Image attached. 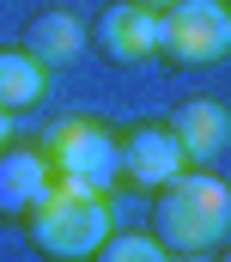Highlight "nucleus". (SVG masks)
Instances as JSON below:
<instances>
[{"mask_svg": "<svg viewBox=\"0 0 231 262\" xmlns=\"http://www.w3.org/2000/svg\"><path fill=\"white\" fill-rule=\"evenodd\" d=\"M225 232H231V183L219 171H207V165H182L158 189L152 238L171 256H195V250H219Z\"/></svg>", "mask_w": 231, "mask_h": 262, "instance_id": "f257e3e1", "label": "nucleus"}, {"mask_svg": "<svg viewBox=\"0 0 231 262\" xmlns=\"http://www.w3.org/2000/svg\"><path fill=\"white\" fill-rule=\"evenodd\" d=\"M110 201L98 189H73V183H55L49 201L25 220V238L43 262H85L104 238H110Z\"/></svg>", "mask_w": 231, "mask_h": 262, "instance_id": "f03ea898", "label": "nucleus"}, {"mask_svg": "<svg viewBox=\"0 0 231 262\" xmlns=\"http://www.w3.org/2000/svg\"><path fill=\"white\" fill-rule=\"evenodd\" d=\"M43 159H49L55 183L98 189V195L115 189V128L98 122V116H61L43 134Z\"/></svg>", "mask_w": 231, "mask_h": 262, "instance_id": "7ed1b4c3", "label": "nucleus"}, {"mask_svg": "<svg viewBox=\"0 0 231 262\" xmlns=\"http://www.w3.org/2000/svg\"><path fill=\"white\" fill-rule=\"evenodd\" d=\"M158 55L171 67H213L231 55V6L225 0H176L158 12Z\"/></svg>", "mask_w": 231, "mask_h": 262, "instance_id": "20e7f679", "label": "nucleus"}, {"mask_svg": "<svg viewBox=\"0 0 231 262\" xmlns=\"http://www.w3.org/2000/svg\"><path fill=\"white\" fill-rule=\"evenodd\" d=\"M182 165H189V159H182V146H176V134L165 128V122H134L128 134H115V177H122L128 189L158 195Z\"/></svg>", "mask_w": 231, "mask_h": 262, "instance_id": "39448f33", "label": "nucleus"}, {"mask_svg": "<svg viewBox=\"0 0 231 262\" xmlns=\"http://www.w3.org/2000/svg\"><path fill=\"white\" fill-rule=\"evenodd\" d=\"M85 43L115 67H146V61H158V12L152 6H134V0H110L91 18Z\"/></svg>", "mask_w": 231, "mask_h": 262, "instance_id": "423d86ee", "label": "nucleus"}, {"mask_svg": "<svg viewBox=\"0 0 231 262\" xmlns=\"http://www.w3.org/2000/svg\"><path fill=\"white\" fill-rule=\"evenodd\" d=\"M55 189V171L43 159V146H0V226H25Z\"/></svg>", "mask_w": 231, "mask_h": 262, "instance_id": "0eeeda50", "label": "nucleus"}, {"mask_svg": "<svg viewBox=\"0 0 231 262\" xmlns=\"http://www.w3.org/2000/svg\"><path fill=\"white\" fill-rule=\"evenodd\" d=\"M165 128L176 134V146H182L189 165H213L225 152V140H231V110L219 98H182L165 116Z\"/></svg>", "mask_w": 231, "mask_h": 262, "instance_id": "6e6552de", "label": "nucleus"}, {"mask_svg": "<svg viewBox=\"0 0 231 262\" xmlns=\"http://www.w3.org/2000/svg\"><path fill=\"white\" fill-rule=\"evenodd\" d=\"M79 49H85V25H79L67 6L37 12V18H31V31H25V55H31V61H43V67H67Z\"/></svg>", "mask_w": 231, "mask_h": 262, "instance_id": "1a4fd4ad", "label": "nucleus"}, {"mask_svg": "<svg viewBox=\"0 0 231 262\" xmlns=\"http://www.w3.org/2000/svg\"><path fill=\"white\" fill-rule=\"evenodd\" d=\"M43 85H49V67L31 61L25 49H6L0 55V110H37L43 104Z\"/></svg>", "mask_w": 231, "mask_h": 262, "instance_id": "9d476101", "label": "nucleus"}, {"mask_svg": "<svg viewBox=\"0 0 231 262\" xmlns=\"http://www.w3.org/2000/svg\"><path fill=\"white\" fill-rule=\"evenodd\" d=\"M85 262H171V250H165L152 232H110Z\"/></svg>", "mask_w": 231, "mask_h": 262, "instance_id": "9b49d317", "label": "nucleus"}, {"mask_svg": "<svg viewBox=\"0 0 231 262\" xmlns=\"http://www.w3.org/2000/svg\"><path fill=\"white\" fill-rule=\"evenodd\" d=\"M6 134H12V110H0V146H6Z\"/></svg>", "mask_w": 231, "mask_h": 262, "instance_id": "f8f14e48", "label": "nucleus"}, {"mask_svg": "<svg viewBox=\"0 0 231 262\" xmlns=\"http://www.w3.org/2000/svg\"><path fill=\"white\" fill-rule=\"evenodd\" d=\"M171 262H213V250H195V256H171Z\"/></svg>", "mask_w": 231, "mask_h": 262, "instance_id": "ddd939ff", "label": "nucleus"}, {"mask_svg": "<svg viewBox=\"0 0 231 262\" xmlns=\"http://www.w3.org/2000/svg\"><path fill=\"white\" fill-rule=\"evenodd\" d=\"M134 6H152V12H165V6H176V0H134Z\"/></svg>", "mask_w": 231, "mask_h": 262, "instance_id": "4468645a", "label": "nucleus"}, {"mask_svg": "<svg viewBox=\"0 0 231 262\" xmlns=\"http://www.w3.org/2000/svg\"><path fill=\"white\" fill-rule=\"evenodd\" d=\"M213 262H231V244H219V250H213Z\"/></svg>", "mask_w": 231, "mask_h": 262, "instance_id": "2eb2a0df", "label": "nucleus"}, {"mask_svg": "<svg viewBox=\"0 0 231 262\" xmlns=\"http://www.w3.org/2000/svg\"><path fill=\"white\" fill-rule=\"evenodd\" d=\"M225 6H231V0H225Z\"/></svg>", "mask_w": 231, "mask_h": 262, "instance_id": "dca6fc26", "label": "nucleus"}]
</instances>
